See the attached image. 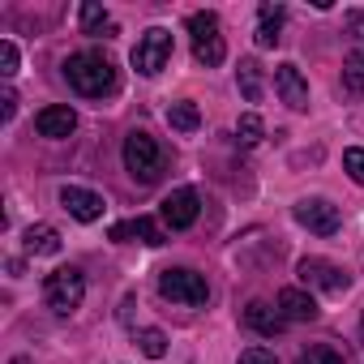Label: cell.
Here are the masks:
<instances>
[{"instance_id":"8fae6325","label":"cell","mask_w":364,"mask_h":364,"mask_svg":"<svg viewBox=\"0 0 364 364\" xmlns=\"http://www.w3.org/2000/svg\"><path fill=\"white\" fill-rule=\"evenodd\" d=\"M274 90H279V99H283L291 112H304V107H309V82H304V73H300L296 65H279V69H274Z\"/></svg>"},{"instance_id":"7c38bea8","label":"cell","mask_w":364,"mask_h":364,"mask_svg":"<svg viewBox=\"0 0 364 364\" xmlns=\"http://www.w3.org/2000/svg\"><path fill=\"white\" fill-rule=\"evenodd\" d=\"M112 240L116 245H129V240H141V245H150V249H159V245H167V232L154 223V219H146V215H137V219H124V223H116L112 228Z\"/></svg>"},{"instance_id":"484cf974","label":"cell","mask_w":364,"mask_h":364,"mask_svg":"<svg viewBox=\"0 0 364 364\" xmlns=\"http://www.w3.org/2000/svg\"><path fill=\"white\" fill-rule=\"evenodd\" d=\"M0 73H5V77L18 73V48H14V39H0Z\"/></svg>"},{"instance_id":"4316f807","label":"cell","mask_w":364,"mask_h":364,"mask_svg":"<svg viewBox=\"0 0 364 364\" xmlns=\"http://www.w3.org/2000/svg\"><path fill=\"white\" fill-rule=\"evenodd\" d=\"M236 364H279L274 360V351L270 347H249V351H240V360Z\"/></svg>"},{"instance_id":"44dd1931","label":"cell","mask_w":364,"mask_h":364,"mask_svg":"<svg viewBox=\"0 0 364 364\" xmlns=\"http://www.w3.org/2000/svg\"><path fill=\"white\" fill-rule=\"evenodd\" d=\"M236 82H240V90H245V99H249V103H262L266 86H262V65H257V60H240Z\"/></svg>"},{"instance_id":"2e32d148","label":"cell","mask_w":364,"mask_h":364,"mask_svg":"<svg viewBox=\"0 0 364 364\" xmlns=\"http://www.w3.org/2000/svg\"><path fill=\"white\" fill-rule=\"evenodd\" d=\"M283 5H266L257 9V31H253V39H257V48H279V39H283Z\"/></svg>"},{"instance_id":"83f0119b","label":"cell","mask_w":364,"mask_h":364,"mask_svg":"<svg viewBox=\"0 0 364 364\" xmlns=\"http://www.w3.org/2000/svg\"><path fill=\"white\" fill-rule=\"evenodd\" d=\"M14 116H18V95H14V90H5V95H0V120L9 124Z\"/></svg>"},{"instance_id":"6da1fadb","label":"cell","mask_w":364,"mask_h":364,"mask_svg":"<svg viewBox=\"0 0 364 364\" xmlns=\"http://www.w3.org/2000/svg\"><path fill=\"white\" fill-rule=\"evenodd\" d=\"M65 77H69V86H73L82 99H107V95H116V86H120L112 56L99 52V48L73 52V56L65 60Z\"/></svg>"},{"instance_id":"8992f818","label":"cell","mask_w":364,"mask_h":364,"mask_svg":"<svg viewBox=\"0 0 364 364\" xmlns=\"http://www.w3.org/2000/svg\"><path fill=\"white\" fill-rule=\"evenodd\" d=\"M171 52H176V39H171V31H163V26H150L141 39H137V48H133V69L141 73V77H159L167 65H171Z\"/></svg>"},{"instance_id":"52a82bcc","label":"cell","mask_w":364,"mask_h":364,"mask_svg":"<svg viewBox=\"0 0 364 364\" xmlns=\"http://www.w3.org/2000/svg\"><path fill=\"white\" fill-rule=\"evenodd\" d=\"M296 274H300L304 287H317V291H330V296H343V291L351 287V274L338 270V266L326 262V257H304V262L296 266Z\"/></svg>"},{"instance_id":"ffe728a7","label":"cell","mask_w":364,"mask_h":364,"mask_svg":"<svg viewBox=\"0 0 364 364\" xmlns=\"http://www.w3.org/2000/svg\"><path fill=\"white\" fill-rule=\"evenodd\" d=\"M167 124H171L176 133H193V129L202 124V112H198V103H193V99H180V103H171V107H167Z\"/></svg>"},{"instance_id":"9c48e42d","label":"cell","mask_w":364,"mask_h":364,"mask_svg":"<svg viewBox=\"0 0 364 364\" xmlns=\"http://www.w3.org/2000/svg\"><path fill=\"white\" fill-rule=\"evenodd\" d=\"M198 215H202V202H198V193H193V189H176V193H167V198H163V223H167L171 232L193 228V223H198Z\"/></svg>"},{"instance_id":"3957f363","label":"cell","mask_w":364,"mask_h":364,"mask_svg":"<svg viewBox=\"0 0 364 364\" xmlns=\"http://www.w3.org/2000/svg\"><path fill=\"white\" fill-rule=\"evenodd\" d=\"M189 35H193V60L198 65L219 69L228 60V43H223V31H219V14H210V9L189 14Z\"/></svg>"},{"instance_id":"cb8c5ba5","label":"cell","mask_w":364,"mask_h":364,"mask_svg":"<svg viewBox=\"0 0 364 364\" xmlns=\"http://www.w3.org/2000/svg\"><path fill=\"white\" fill-rule=\"evenodd\" d=\"M296 364H343V355L330 347V343H313L309 351H300V360Z\"/></svg>"},{"instance_id":"5bb4252c","label":"cell","mask_w":364,"mask_h":364,"mask_svg":"<svg viewBox=\"0 0 364 364\" xmlns=\"http://www.w3.org/2000/svg\"><path fill=\"white\" fill-rule=\"evenodd\" d=\"M245 326H249L253 334H262V338H274V334H283V330H287V317H283L274 304L253 300V304L245 309Z\"/></svg>"},{"instance_id":"603a6c76","label":"cell","mask_w":364,"mask_h":364,"mask_svg":"<svg viewBox=\"0 0 364 364\" xmlns=\"http://www.w3.org/2000/svg\"><path fill=\"white\" fill-rule=\"evenodd\" d=\"M137 347H141V355H150V360H163L167 355V334L163 330H137Z\"/></svg>"},{"instance_id":"7a4b0ae2","label":"cell","mask_w":364,"mask_h":364,"mask_svg":"<svg viewBox=\"0 0 364 364\" xmlns=\"http://www.w3.org/2000/svg\"><path fill=\"white\" fill-rule=\"evenodd\" d=\"M124 167H129V176L137 180V185H154V180L163 176V146L146 129H133L124 137Z\"/></svg>"},{"instance_id":"d6986e66","label":"cell","mask_w":364,"mask_h":364,"mask_svg":"<svg viewBox=\"0 0 364 364\" xmlns=\"http://www.w3.org/2000/svg\"><path fill=\"white\" fill-rule=\"evenodd\" d=\"M343 95L347 99H360L364 95V52L360 48L347 52V60H343Z\"/></svg>"},{"instance_id":"4fadbf2b","label":"cell","mask_w":364,"mask_h":364,"mask_svg":"<svg viewBox=\"0 0 364 364\" xmlns=\"http://www.w3.org/2000/svg\"><path fill=\"white\" fill-rule=\"evenodd\" d=\"M35 129H39L43 137H52V141H60V137H69V133L77 129V112H73L69 103H52V107H43V112L35 116Z\"/></svg>"},{"instance_id":"30bf717a","label":"cell","mask_w":364,"mask_h":364,"mask_svg":"<svg viewBox=\"0 0 364 364\" xmlns=\"http://www.w3.org/2000/svg\"><path fill=\"white\" fill-rule=\"evenodd\" d=\"M60 206H65L77 223H99L103 210H107V202H103L95 189H82V185H65V189H60Z\"/></svg>"},{"instance_id":"d4e9b609","label":"cell","mask_w":364,"mask_h":364,"mask_svg":"<svg viewBox=\"0 0 364 364\" xmlns=\"http://www.w3.org/2000/svg\"><path fill=\"white\" fill-rule=\"evenodd\" d=\"M343 167H347V176L355 180V185H364V146L343 150Z\"/></svg>"},{"instance_id":"ba28073f","label":"cell","mask_w":364,"mask_h":364,"mask_svg":"<svg viewBox=\"0 0 364 364\" xmlns=\"http://www.w3.org/2000/svg\"><path fill=\"white\" fill-rule=\"evenodd\" d=\"M296 223L309 228L313 236H334V232L343 228V215H338V206L326 202V198H304V202H296Z\"/></svg>"},{"instance_id":"5b68a950","label":"cell","mask_w":364,"mask_h":364,"mask_svg":"<svg viewBox=\"0 0 364 364\" xmlns=\"http://www.w3.org/2000/svg\"><path fill=\"white\" fill-rule=\"evenodd\" d=\"M159 296L171 300V304L198 309V304L210 300V287H206V274H198V270H189V266H167V270L159 274Z\"/></svg>"},{"instance_id":"9a60e30c","label":"cell","mask_w":364,"mask_h":364,"mask_svg":"<svg viewBox=\"0 0 364 364\" xmlns=\"http://www.w3.org/2000/svg\"><path fill=\"white\" fill-rule=\"evenodd\" d=\"M279 313L287 317V321H317V300L309 296V291H300V287H283L279 291Z\"/></svg>"},{"instance_id":"7402d4cb","label":"cell","mask_w":364,"mask_h":364,"mask_svg":"<svg viewBox=\"0 0 364 364\" xmlns=\"http://www.w3.org/2000/svg\"><path fill=\"white\" fill-rule=\"evenodd\" d=\"M236 137H240V146H257V141L266 137V124H262V116H257V112H245V116L236 120Z\"/></svg>"},{"instance_id":"277c9868","label":"cell","mask_w":364,"mask_h":364,"mask_svg":"<svg viewBox=\"0 0 364 364\" xmlns=\"http://www.w3.org/2000/svg\"><path fill=\"white\" fill-rule=\"evenodd\" d=\"M43 300H48L52 313L69 317V313L82 309V300H86V274H82L77 266H60V270H52V274L43 279Z\"/></svg>"},{"instance_id":"ac0fdd59","label":"cell","mask_w":364,"mask_h":364,"mask_svg":"<svg viewBox=\"0 0 364 364\" xmlns=\"http://www.w3.org/2000/svg\"><path fill=\"white\" fill-rule=\"evenodd\" d=\"M82 35H103V39H112L120 26H116V18L103 9V5H95V0H86V5H82Z\"/></svg>"},{"instance_id":"e0dca14e","label":"cell","mask_w":364,"mask_h":364,"mask_svg":"<svg viewBox=\"0 0 364 364\" xmlns=\"http://www.w3.org/2000/svg\"><path fill=\"white\" fill-rule=\"evenodd\" d=\"M26 253H31V257H56V253H60V232H56L52 223L26 228Z\"/></svg>"}]
</instances>
